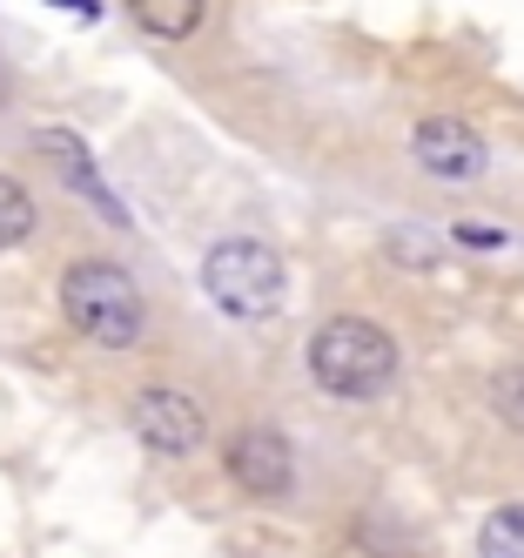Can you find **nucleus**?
<instances>
[{
	"instance_id": "nucleus-1",
	"label": "nucleus",
	"mask_w": 524,
	"mask_h": 558,
	"mask_svg": "<svg viewBox=\"0 0 524 558\" xmlns=\"http://www.w3.org/2000/svg\"><path fill=\"white\" fill-rule=\"evenodd\" d=\"M309 384L322 397H337V404H370V397H383L403 371V350L383 324H370V316H330V324H316L309 350Z\"/></svg>"
},
{
	"instance_id": "nucleus-2",
	"label": "nucleus",
	"mask_w": 524,
	"mask_h": 558,
	"mask_svg": "<svg viewBox=\"0 0 524 558\" xmlns=\"http://www.w3.org/2000/svg\"><path fill=\"white\" fill-rule=\"evenodd\" d=\"M202 290H209V303L229 324H269L282 296H290V269H282L276 243H263V235H222L202 256Z\"/></svg>"
},
{
	"instance_id": "nucleus-3",
	"label": "nucleus",
	"mask_w": 524,
	"mask_h": 558,
	"mask_svg": "<svg viewBox=\"0 0 524 558\" xmlns=\"http://www.w3.org/2000/svg\"><path fill=\"white\" fill-rule=\"evenodd\" d=\"M61 316L88 343H101V350H129L148 330V303L135 290V276L121 269V263H101V256L74 263L61 276Z\"/></svg>"
},
{
	"instance_id": "nucleus-4",
	"label": "nucleus",
	"mask_w": 524,
	"mask_h": 558,
	"mask_svg": "<svg viewBox=\"0 0 524 558\" xmlns=\"http://www.w3.org/2000/svg\"><path fill=\"white\" fill-rule=\"evenodd\" d=\"M129 424H135L142 445L161 451V458H188V451H202V437H209V411H202L188 390H169V384L142 390L129 404Z\"/></svg>"
},
{
	"instance_id": "nucleus-5",
	"label": "nucleus",
	"mask_w": 524,
	"mask_h": 558,
	"mask_svg": "<svg viewBox=\"0 0 524 558\" xmlns=\"http://www.w3.org/2000/svg\"><path fill=\"white\" fill-rule=\"evenodd\" d=\"M222 471H229V485L249 492V498H282V492H290V477H296V451H290V437H282V430L249 424V430L229 437Z\"/></svg>"
},
{
	"instance_id": "nucleus-6",
	"label": "nucleus",
	"mask_w": 524,
	"mask_h": 558,
	"mask_svg": "<svg viewBox=\"0 0 524 558\" xmlns=\"http://www.w3.org/2000/svg\"><path fill=\"white\" fill-rule=\"evenodd\" d=\"M411 155H417V169L437 175V182H477L484 162H491L484 135L471 122H458V114H424V122L411 129Z\"/></svg>"
},
{
	"instance_id": "nucleus-7",
	"label": "nucleus",
	"mask_w": 524,
	"mask_h": 558,
	"mask_svg": "<svg viewBox=\"0 0 524 558\" xmlns=\"http://www.w3.org/2000/svg\"><path fill=\"white\" fill-rule=\"evenodd\" d=\"M40 155H48V162L61 169V182H68V189H81V195H88V209H95V216H108L114 229H129V209L114 203V189L101 182V169H95V155L81 148V142H74L68 129H48V135H40Z\"/></svg>"
},
{
	"instance_id": "nucleus-8",
	"label": "nucleus",
	"mask_w": 524,
	"mask_h": 558,
	"mask_svg": "<svg viewBox=\"0 0 524 558\" xmlns=\"http://www.w3.org/2000/svg\"><path fill=\"white\" fill-rule=\"evenodd\" d=\"M129 14L148 41H188L202 14H209V0H129Z\"/></svg>"
},
{
	"instance_id": "nucleus-9",
	"label": "nucleus",
	"mask_w": 524,
	"mask_h": 558,
	"mask_svg": "<svg viewBox=\"0 0 524 558\" xmlns=\"http://www.w3.org/2000/svg\"><path fill=\"white\" fill-rule=\"evenodd\" d=\"M477 558H524V505H498L477 525Z\"/></svg>"
},
{
	"instance_id": "nucleus-10",
	"label": "nucleus",
	"mask_w": 524,
	"mask_h": 558,
	"mask_svg": "<svg viewBox=\"0 0 524 558\" xmlns=\"http://www.w3.org/2000/svg\"><path fill=\"white\" fill-rule=\"evenodd\" d=\"M34 235V195L14 182V175H0V250H14Z\"/></svg>"
},
{
	"instance_id": "nucleus-11",
	"label": "nucleus",
	"mask_w": 524,
	"mask_h": 558,
	"mask_svg": "<svg viewBox=\"0 0 524 558\" xmlns=\"http://www.w3.org/2000/svg\"><path fill=\"white\" fill-rule=\"evenodd\" d=\"M484 397H491V411H498L511 430H524V364H504L491 384H484Z\"/></svg>"
},
{
	"instance_id": "nucleus-12",
	"label": "nucleus",
	"mask_w": 524,
	"mask_h": 558,
	"mask_svg": "<svg viewBox=\"0 0 524 558\" xmlns=\"http://www.w3.org/2000/svg\"><path fill=\"white\" fill-rule=\"evenodd\" d=\"M61 8H81V14H95V0H61Z\"/></svg>"
},
{
	"instance_id": "nucleus-13",
	"label": "nucleus",
	"mask_w": 524,
	"mask_h": 558,
	"mask_svg": "<svg viewBox=\"0 0 524 558\" xmlns=\"http://www.w3.org/2000/svg\"><path fill=\"white\" fill-rule=\"evenodd\" d=\"M0 101H8V68H0Z\"/></svg>"
}]
</instances>
